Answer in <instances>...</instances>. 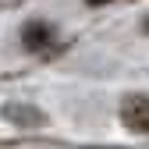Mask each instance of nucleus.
<instances>
[{
    "label": "nucleus",
    "mask_w": 149,
    "mask_h": 149,
    "mask_svg": "<svg viewBox=\"0 0 149 149\" xmlns=\"http://www.w3.org/2000/svg\"><path fill=\"white\" fill-rule=\"evenodd\" d=\"M89 7H103V4H110V0H85Z\"/></svg>",
    "instance_id": "nucleus-2"
},
{
    "label": "nucleus",
    "mask_w": 149,
    "mask_h": 149,
    "mask_svg": "<svg viewBox=\"0 0 149 149\" xmlns=\"http://www.w3.org/2000/svg\"><path fill=\"white\" fill-rule=\"evenodd\" d=\"M121 121L132 132H149V96H128L121 103Z\"/></svg>",
    "instance_id": "nucleus-1"
},
{
    "label": "nucleus",
    "mask_w": 149,
    "mask_h": 149,
    "mask_svg": "<svg viewBox=\"0 0 149 149\" xmlns=\"http://www.w3.org/2000/svg\"><path fill=\"white\" fill-rule=\"evenodd\" d=\"M96 149H103V146H96Z\"/></svg>",
    "instance_id": "nucleus-4"
},
{
    "label": "nucleus",
    "mask_w": 149,
    "mask_h": 149,
    "mask_svg": "<svg viewBox=\"0 0 149 149\" xmlns=\"http://www.w3.org/2000/svg\"><path fill=\"white\" fill-rule=\"evenodd\" d=\"M142 29H146V32H149V18H146V25H142Z\"/></svg>",
    "instance_id": "nucleus-3"
}]
</instances>
